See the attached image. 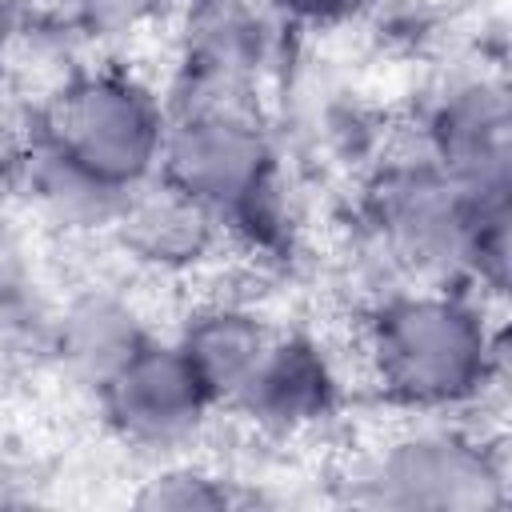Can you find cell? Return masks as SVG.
<instances>
[{
    "label": "cell",
    "mask_w": 512,
    "mask_h": 512,
    "mask_svg": "<svg viewBox=\"0 0 512 512\" xmlns=\"http://www.w3.org/2000/svg\"><path fill=\"white\" fill-rule=\"evenodd\" d=\"M4 40H8V12L0 8V52H4Z\"/></svg>",
    "instance_id": "obj_13"
},
{
    "label": "cell",
    "mask_w": 512,
    "mask_h": 512,
    "mask_svg": "<svg viewBox=\"0 0 512 512\" xmlns=\"http://www.w3.org/2000/svg\"><path fill=\"white\" fill-rule=\"evenodd\" d=\"M272 336L276 332H268L264 320H256L252 312L216 304L188 320V328L180 336V352L204 380L212 404H220V400L232 404L236 392L244 388V380L252 376V368L260 364L264 348L272 344Z\"/></svg>",
    "instance_id": "obj_9"
},
{
    "label": "cell",
    "mask_w": 512,
    "mask_h": 512,
    "mask_svg": "<svg viewBox=\"0 0 512 512\" xmlns=\"http://www.w3.org/2000/svg\"><path fill=\"white\" fill-rule=\"evenodd\" d=\"M112 224L120 228V240L140 260L188 264L208 252L220 220L204 204L172 188L168 180H144L124 196Z\"/></svg>",
    "instance_id": "obj_8"
},
{
    "label": "cell",
    "mask_w": 512,
    "mask_h": 512,
    "mask_svg": "<svg viewBox=\"0 0 512 512\" xmlns=\"http://www.w3.org/2000/svg\"><path fill=\"white\" fill-rule=\"evenodd\" d=\"M368 500L388 508H496L504 504V468L488 452V444L448 432L424 428L384 448L372 464Z\"/></svg>",
    "instance_id": "obj_4"
},
{
    "label": "cell",
    "mask_w": 512,
    "mask_h": 512,
    "mask_svg": "<svg viewBox=\"0 0 512 512\" xmlns=\"http://www.w3.org/2000/svg\"><path fill=\"white\" fill-rule=\"evenodd\" d=\"M140 508H172V512H204V508H228L232 496L220 480L196 472V468H168L136 492Z\"/></svg>",
    "instance_id": "obj_11"
},
{
    "label": "cell",
    "mask_w": 512,
    "mask_h": 512,
    "mask_svg": "<svg viewBox=\"0 0 512 512\" xmlns=\"http://www.w3.org/2000/svg\"><path fill=\"white\" fill-rule=\"evenodd\" d=\"M280 16H292V20H308V24H320V20H336L344 12H352L360 0H268Z\"/></svg>",
    "instance_id": "obj_12"
},
{
    "label": "cell",
    "mask_w": 512,
    "mask_h": 512,
    "mask_svg": "<svg viewBox=\"0 0 512 512\" xmlns=\"http://www.w3.org/2000/svg\"><path fill=\"white\" fill-rule=\"evenodd\" d=\"M496 356L484 312L456 292L392 296L368 324L372 372L408 408L440 412L480 396L496 372Z\"/></svg>",
    "instance_id": "obj_1"
},
{
    "label": "cell",
    "mask_w": 512,
    "mask_h": 512,
    "mask_svg": "<svg viewBox=\"0 0 512 512\" xmlns=\"http://www.w3.org/2000/svg\"><path fill=\"white\" fill-rule=\"evenodd\" d=\"M96 392L108 424L140 448H168L188 440L212 408V396L180 344L152 340H144Z\"/></svg>",
    "instance_id": "obj_5"
},
{
    "label": "cell",
    "mask_w": 512,
    "mask_h": 512,
    "mask_svg": "<svg viewBox=\"0 0 512 512\" xmlns=\"http://www.w3.org/2000/svg\"><path fill=\"white\" fill-rule=\"evenodd\" d=\"M156 172L216 220L248 216L268 192L272 152L248 116L224 104H200L164 128Z\"/></svg>",
    "instance_id": "obj_3"
},
{
    "label": "cell",
    "mask_w": 512,
    "mask_h": 512,
    "mask_svg": "<svg viewBox=\"0 0 512 512\" xmlns=\"http://www.w3.org/2000/svg\"><path fill=\"white\" fill-rule=\"evenodd\" d=\"M148 336L140 332L136 316L108 300V296H84L68 308L60 324V356L84 384H104Z\"/></svg>",
    "instance_id": "obj_10"
},
{
    "label": "cell",
    "mask_w": 512,
    "mask_h": 512,
    "mask_svg": "<svg viewBox=\"0 0 512 512\" xmlns=\"http://www.w3.org/2000/svg\"><path fill=\"white\" fill-rule=\"evenodd\" d=\"M244 416L272 432H296L316 424L332 404L328 360L300 336H272L260 364L232 400Z\"/></svg>",
    "instance_id": "obj_7"
},
{
    "label": "cell",
    "mask_w": 512,
    "mask_h": 512,
    "mask_svg": "<svg viewBox=\"0 0 512 512\" xmlns=\"http://www.w3.org/2000/svg\"><path fill=\"white\" fill-rule=\"evenodd\" d=\"M164 128L168 120L148 88L116 72H96L56 96L44 144L92 180L132 192L156 176Z\"/></svg>",
    "instance_id": "obj_2"
},
{
    "label": "cell",
    "mask_w": 512,
    "mask_h": 512,
    "mask_svg": "<svg viewBox=\"0 0 512 512\" xmlns=\"http://www.w3.org/2000/svg\"><path fill=\"white\" fill-rule=\"evenodd\" d=\"M512 120L504 88L468 84L432 120V164L472 192H508Z\"/></svg>",
    "instance_id": "obj_6"
}]
</instances>
